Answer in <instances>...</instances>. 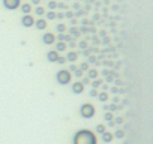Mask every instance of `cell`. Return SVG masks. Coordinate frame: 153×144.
<instances>
[{"instance_id": "6da1fadb", "label": "cell", "mask_w": 153, "mask_h": 144, "mask_svg": "<svg viewBox=\"0 0 153 144\" xmlns=\"http://www.w3.org/2000/svg\"><path fill=\"white\" fill-rule=\"evenodd\" d=\"M74 143L75 144H96V138L90 131H80L77 132L75 138H74Z\"/></svg>"}, {"instance_id": "7a4b0ae2", "label": "cell", "mask_w": 153, "mask_h": 144, "mask_svg": "<svg viewBox=\"0 0 153 144\" xmlns=\"http://www.w3.org/2000/svg\"><path fill=\"white\" fill-rule=\"evenodd\" d=\"M71 78H72L71 72H69V71H65V69H63V71H59L57 75H56V80H57V83H59V84H62V86L69 84Z\"/></svg>"}, {"instance_id": "3957f363", "label": "cell", "mask_w": 153, "mask_h": 144, "mask_svg": "<svg viewBox=\"0 0 153 144\" xmlns=\"http://www.w3.org/2000/svg\"><path fill=\"white\" fill-rule=\"evenodd\" d=\"M80 114H81V117H84V119L93 117V116H95V107L92 104H83L81 108H80Z\"/></svg>"}, {"instance_id": "277c9868", "label": "cell", "mask_w": 153, "mask_h": 144, "mask_svg": "<svg viewBox=\"0 0 153 144\" xmlns=\"http://www.w3.org/2000/svg\"><path fill=\"white\" fill-rule=\"evenodd\" d=\"M21 24L24 27H32V26H35V18H33L30 14H26V15H23V18H21Z\"/></svg>"}, {"instance_id": "5b68a950", "label": "cell", "mask_w": 153, "mask_h": 144, "mask_svg": "<svg viewBox=\"0 0 153 144\" xmlns=\"http://www.w3.org/2000/svg\"><path fill=\"white\" fill-rule=\"evenodd\" d=\"M3 5L6 9H17L20 6V0H3Z\"/></svg>"}, {"instance_id": "8992f818", "label": "cell", "mask_w": 153, "mask_h": 144, "mask_svg": "<svg viewBox=\"0 0 153 144\" xmlns=\"http://www.w3.org/2000/svg\"><path fill=\"white\" fill-rule=\"evenodd\" d=\"M42 41H44V44H47V45H51V44L56 42V36L53 33H45L42 36Z\"/></svg>"}, {"instance_id": "52a82bcc", "label": "cell", "mask_w": 153, "mask_h": 144, "mask_svg": "<svg viewBox=\"0 0 153 144\" xmlns=\"http://www.w3.org/2000/svg\"><path fill=\"white\" fill-rule=\"evenodd\" d=\"M59 57V51H56V50H51V51L47 53V60L48 62H56Z\"/></svg>"}, {"instance_id": "ba28073f", "label": "cell", "mask_w": 153, "mask_h": 144, "mask_svg": "<svg viewBox=\"0 0 153 144\" xmlns=\"http://www.w3.org/2000/svg\"><path fill=\"white\" fill-rule=\"evenodd\" d=\"M83 90H84V84H81L80 81L72 84V92L74 93H77V95H78V93H83Z\"/></svg>"}, {"instance_id": "9c48e42d", "label": "cell", "mask_w": 153, "mask_h": 144, "mask_svg": "<svg viewBox=\"0 0 153 144\" xmlns=\"http://www.w3.org/2000/svg\"><path fill=\"white\" fill-rule=\"evenodd\" d=\"M35 26L38 27L39 30H44L45 27H47V21H45L44 18H39V20H35Z\"/></svg>"}, {"instance_id": "30bf717a", "label": "cell", "mask_w": 153, "mask_h": 144, "mask_svg": "<svg viewBox=\"0 0 153 144\" xmlns=\"http://www.w3.org/2000/svg\"><path fill=\"white\" fill-rule=\"evenodd\" d=\"M21 12H24V15H26V14H30V12H32V5H30V3L21 5Z\"/></svg>"}, {"instance_id": "8fae6325", "label": "cell", "mask_w": 153, "mask_h": 144, "mask_svg": "<svg viewBox=\"0 0 153 144\" xmlns=\"http://www.w3.org/2000/svg\"><path fill=\"white\" fill-rule=\"evenodd\" d=\"M57 39H59L60 42H66V41H72L74 38H72V36H69V35H63V33H60V35L57 36Z\"/></svg>"}, {"instance_id": "7c38bea8", "label": "cell", "mask_w": 153, "mask_h": 144, "mask_svg": "<svg viewBox=\"0 0 153 144\" xmlns=\"http://www.w3.org/2000/svg\"><path fill=\"white\" fill-rule=\"evenodd\" d=\"M77 59H78V54H77L75 51H69V53H68L66 60H69V62H75Z\"/></svg>"}, {"instance_id": "4fadbf2b", "label": "cell", "mask_w": 153, "mask_h": 144, "mask_svg": "<svg viewBox=\"0 0 153 144\" xmlns=\"http://www.w3.org/2000/svg\"><path fill=\"white\" fill-rule=\"evenodd\" d=\"M66 50V44L65 42H57V50H56V51H65Z\"/></svg>"}, {"instance_id": "5bb4252c", "label": "cell", "mask_w": 153, "mask_h": 144, "mask_svg": "<svg viewBox=\"0 0 153 144\" xmlns=\"http://www.w3.org/2000/svg\"><path fill=\"white\" fill-rule=\"evenodd\" d=\"M98 77V71H95V69H90L89 71V80H93Z\"/></svg>"}, {"instance_id": "9a60e30c", "label": "cell", "mask_w": 153, "mask_h": 144, "mask_svg": "<svg viewBox=\"0 0 153 144\" xmlns=\"http://www.w3.org/2000/svg\"><path fill=\"white\" fill-rule=\"evenodd\" d=\"M122 108V107H117V105H105L104 110H108V111H116V110Z\"/></svg>"}, {"instance_id": "2e32d148", "label": "cell", "mask_w": 153, "mask_h": 144, "mask_svg": "<svg viewBox=\"0 0 153 144\" xmlns=\"http://www.w3.org/2000/svg\"><path fill=\"white\" fill-rule=\"evenodd\" d=\"M96 98H99V101H102V102H105V101H108V95L104 92V93H101V95H98Z\"/></svg>"}, {"instance_id": "e0dca14e", "label": "cell", "mask_w": 153, "mask_h": 144, "mask_svg": "<svg viewBox=\"0 0 153 144\" xmlns=\"http://www.w3.org/2000/svg\"><path fill=\"white\" fill-rule=\"evenodd\" d=\"M56 30L60 32V33H63V32L66 30V26H65V24H57V26H56Z\"/></svg>"}, {"instance_id": "ac0fdd59", "label": "cell", "mask_w": 153, "mask_h": 144, "mask_svg": "<svg viewBox=\"0 0 153 144\" xmlns=\"http://www.w3.org/2000/svg\"><path fill=\"white\" fill-rule=\"evenodd\" d=\"M35 12H36V14H38L39 17H42V15L45 14V9H44V8H41V6H38V8H36V11H35Z\"/></svg>"}, {"instance_id": "d6986e66", "label": "cell", "mask_w": 153, "mask_h": 144, "mask_svg": "<svg viewBox=\"0 0 153 144\" xmlns=\"http://www.w3.org/2000/svg\"><path fill=\"white\" fill-rule=\"evenodd\" d=\"M101 84H102V81H101V80H95V81L92 83V87H93V89H98Z\"/></svg>"}, {"instance_id": "ffe728a7", "label": "cell", "mask_w": 153, "mask_h": 144, "mask_svg": "<svg viewBox=\"0 0 153 144\" xmlns=\"http://www.w3.org/2000/svg\"><path fill=\"white\" fill-rule=\"evenodd\" d=\"M111 134H110V132H104V141H110L111 140Z\"/></svg>"}, {"instance_id": "44dd1931", "label": "cell", "mask_w": 153, "mask_h": 144, "mask_svg": "<svg viewBox=\"0 0 153 144\" xmlns=\"http://www.w3.org/2000/svg\"><path fill=\"white\" fill-rule=\"evenodd\" d=\"M56 62H57V63H60V65H63V63H66V57H60V56H59Z\"/></svg>"}, {"instance_id": "7402d4cb", "label": "cell", "mask_w": 153, "mask_h": 144, "mask_svg": "<svg viewBox=\"0 0 153 144\" xmlns=\"http://www.w3.org/2000/svg\"><path fill=\"white\" fill-rule=\"evenodd\" d=\"M47 18L48 20H54L56 18V12H47Z\"/></svg>"}, {"instance_id": "603a6c76", "label": "cell", "mask_w": 153, "mask_h": 144, "mask_svg": "<svg viewBox=\"0 0 153 144\" xmlns=\"http://www.w3.org/2000/svg\"><path fill=\"white\" fill-rule=\"evenodd\" d=\"M96 131H98V132H102V134H104V132H105L104 125H98V126H96Z\"/></svg>"}, {"instance_id": "cb8c5ba5", "label": "cell", "mask_w": 153, "mask_h": 144, "mask_svg": "<svg viewBox=\"0 0 153 144\" xmlns=\"http://www.w3.org/2000/svg\"><path fill=\"white\" fill-rule=\"evenodd\" d=\"M90 96L96 98V96H98V90H96V89H92V90H90Z\"/></svg>"}, {"instance_id": "d4e9b609", "label": "cell", "mask_w": 153, "mask_h": 144, "mask_svg": "<svg viewBox=\"0 0 153 144\" xmlns=\"http://www.w3.org/2000/svg\"><path fill=\"white\" fill-rule=\"evenodd\" d=\"M48 6H50L51 9H54L56 6H57V3H56V2H50V5H48Z\"/></svg>"}, {"instance_id": "484cf974", "label": "cell", "mask_w": 153, "mask_h": 144, "mask_svg": "<svg viewBox=\"0 0 153 144\" xmlns=\"http://www.w3.org/2000/svg\"><path fill=\"white\" fill-rule=\"evenodd\" d=\"M87 68H89V65H87V63H83V65H81V68H80V69H81V71H86Z\"/></svg>"}, {"instance_id": "4316f807", "label": "cell", "mask_w": 153, "mask_h": 144, "mask_svg": "<svg viewBox=\"0 0 153 144\" xmlns=\"http://www.w3.org/2000/svg\"><path fill=\"white\" fill-rule=\"evenodd\" d=\"M105 119H107V120H111V119H113V114H111V113H107V114H105Z\"/></svg>"}, {"instance_id": "83f0119b", "label": "cell", "mask_w": 153, "mask_h": 144, "mask_svg": "<svg viewBox=\"0 0 153 144\" xmlns=\"http://www.w3.org/2000/svg\"><path fill=\"white\" fill-rule=\"evenodd\" d=\"M116 137H117V138H122V137H123V132H122V131H117V132H116Z\"/></svg>"}, {"instance_id": "f1b7e54d", "label": "cell", "mask_w": 153, "mask_h": 144, "mask_svg": "<svg viewBox=\"0 0 153 144\" xmlns=\"http://www.w3.org/2000/svg\"><path fill=\"white\" fill-rule=\"evenodd\" d=\"M75 75H77V77H83V71H81V69H78V71L75 72Z\"/></svg>"}, {"instance_id": "f546056e", "label": "cell", "mask_w": 153, "mask_h": 144, "mask_svg": "<svg viewBox=\"0 0 153 144\" xmlns=\"http://www.w3.org/2000/svg\"><path fill=\"white\" fill-rule=\"evenodd\" d=\"M89 81H90L89 78H83V83H81V84H89Z\"/></svg>"}, {"instance_id": "4dcf8cb0", "label": "cell", "mask_w": 153, "mask_h": 144, "mask_svg": "<svg viewBox=\"0 0 153 144\" xmlns=\"http://www.w3.org/2000/svg\"><path fill=\"white\" fill-rule=\"evenodd\" d=\"M80 47H81V48H86V47H87V44H86V42H81V44H80Z\"/></svg>"}, {"instance_id": "1f68e13d", "label": "cell", "mask_w": 153, "mask_h": 144, "mask_svg": "<svg viewBox=\"0 0 153 144\" xmlns=\"http://www.w3.org/2000/svg\"><path fill=\"white\" fill-rule=\"evenodd\" d=\"M69 71H77V66H75V65H72L71 68H69Z\"/></svg>"}, {"instance_id": "d6a6232c", "label": "cell", "mask_w": 153, "mask_h": 144, "mask_svg": "<svg viewBox=\"0 0 153 144\" xmlns=\"http://www.w3.org/2000/svg\"><path fill=\"white\" fill-rule=\"evenodd\" d=\"M71 33H74V35H77V33H78V30H77V29H71Z\"/></svg>"}, {"instance_id": "836d02e7", "label": "cell", "mask_w": 153, "mask_h": 144, "mask_svg": "<svg viewBox=\"0 0 153 144\" xmlns=\"http://www.w3.org/2000/svg\"><path fill=\"white\" fill-rule=\"evenodd\" d=\"M39 2H41V0H33V5H39Z\"/></svg>"}]
</instances>
